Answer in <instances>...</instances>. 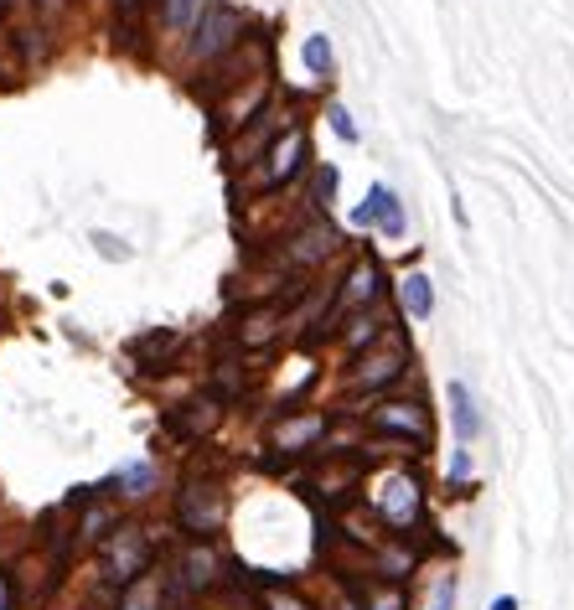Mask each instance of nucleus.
I'll return each instance as SVG.
<instances>
[{
  "label": "nucleus",
  "instance_id": "obj_1",
  "mask_svg": "<svg viewBox=\"0 0 574 610\" xmlns=\"http://www.w3.org/2000/svg\"><path fill=\"white\" fill-rule=\"evenodd\" d=\"M352 223H357V228H383L388 238H399V233H404L399 197L388 192V187H373V192H368V202H362V207L352 212Z\"/></svg>",
  "mask_w": 574,
  "mask_h": 610
},
{
  "label": "nucleus",
  "instance_id": "obj_2",
  "mask_svg": "<svg viewBox=\"0 0 574 610\" xmlns=\"http://www.w3.org/2000/svg\"><path fill=\"white\" fill-rule=\"evenodd\" d=\"M218 523H223V497L218 492H202V486H187V497H181V528L213 533Z\"/></svg>",
  "mask_w": 574,
  "mask_h": 610
},
{
  "label": "nucleus",
  "instance_id": "obj_3",
  "mask_svg": "<svg viewBox=\"0 0 574 610\" xmlns=\"http://www.w3.org/2000/svg\"><path fill=\"white\" fill-rule=\"evenodd\" d=\"M197 26H202V37L192 42L197 57H213V52H223V47L238 37V16H233V11H207Z\"/></svg>",
  "mask_w": 574,
  "mask_h": 610
},
{
  "label": "nucleus",
  "instance_id": "obj_4",
  "mask_svg": "<svg viewBox=\"0 0 574 610\" xmlns=\"http://www.w3.org/2000/svg\"><path fill=\"white\" fill-rule=\"evenodd\" d=\"M383 512H388V523H394V528H409L414 517H419V492H414V481H404V476H394V481H388Z\"/></svg>",
  "mask_w": 574,
  "mask_h": 610
},
{
  "label": "nucleus",
  "instance_id": "obj_5",
  "mask_svg": "<svg viewBox=\"0 0 574 610\" xmlns=\"http://www.w3.org/2000/svg\"><path fill=\"white\" fill-rule=\"evenodd\" d=\"M450 414H456V440L471 445V440L481 435V414H476V404H471V388H466V383H450Z\"/></svg>",
  "mask_w": 574,
  "mask_h": 610
},
{
  "label": "nucleus",
  "instance_id": "obj_6",
  "mask_svg": "<svg viewBox=\"0 0 574 610\" xmlns=\"http://www.w3.org/2000/svg\"><path fill=\"white\" fill-rule=\"evenodd\" d=\"M140 569H145V543H140V533H125V543H114V579L125 585Z\"/></svg>",
  "mask_w": 574,
  "mask_h": 610
},
{
  "label": "nucleus",
  "instance_id": "obj_7",
  "mask_svg": "<svg viewBox=\"0 0 574 610\" xmlns=\"http://www.w3.org/2000/svg\"><path fill=\"white\" fill-rule=\"evenodd\" d=\"M399 295H404V305H409V316H414V321H425V316L435 311V290H430L425 274H409V280L399 285Z\"/></svg>",
  "mask_w": 574,
  "mask_h": 610
},
{
  "label": "nucleus",
  "instance_id": "obj_8",
  "mask_svg": "<svg viewBox=\"0 0 574 610\" xmlns=\"http://www.w3.org/2000/svg\"><path fill=\"white\" fill-rule=\"evenodd\" d=\"M378 424H383V430H399V435H414V440L430 435V424H425V414H419V409H383Z\"/></svg>",
  "mask_w": 574,
  "mask_h": 610
},
{
  "label": "nucleus",
  "instance_id": "obj_9",
  "mask_svg": "<svg viewBox=\"0 0 574 610\" xmlns=\"http://www.w3.org/2000/svg\"><path fill=\"white\" fill-rule=\"evenodd\" d=\"M192 21H202V0H166V26L171 32H187Z\"/></svg>",
  "mask_w": 574,
  "mask_h": 610
},
{
  "label": "nucleus",
  "instance_id": "obj_10",
  "mask_svg": "<svg viewBox=\"0 0 574 610\" xmlns=\"http://www.w3.org/2000/svg\"><path fill=\"white\" fill-rule=\"evenodd\" d=\"M300 150H306V140H300V130H295V135H290V140L275 150V166H269V181H285V176L295 171V156H300Z\"/></svg>",
  "mask_w": 574,
  "mask_h": 610
},
{
  "label": "nucleus",
  "instance_id": "obj_11",
  "mask_svg": "<svg viewBox=\"0 0 574 610\" xmlns=\"http://www.w3.org/2000/svg\"><path fill=\"white\" fill-rule=\"evenodd\" d=\"M300 57H306V68H311L316 78L331 73V42H326V37H306V52H300Z\"/></svg>",
  "mask_w": 574,
  "mask_h": 610
},
{
  "label": "nucleus",
  "instance_id": "obj_12",
  "mask_svg": "<svg viewBox=\"0 0 574 610\" xmlns=\"http://www.w3.org/2000/svg\"><path fill=\"white\" fill-rule=\"evenodd\" d=\"M187 579H192V585H213V554H207V548H192Z\"/></svg>",
  "mask_w": 574,
  "mask_h": 610
},
{
  "label": "nucleus",
  "instance_id": "obj_13",
  "mask_svg": "<svg viewBox=\"0 0 574 610\" xmlns=\"http://www.w3.org/2000/svg\"><path fill=\"white\" fill-rule=\"evenodd\" d=\"M331 125H337V135H342V140H357V125L347 119V109H342V104H331Z\"/></svg>",
  "mask_w": 574,
  "mask_h": 610
},
{
  "label": "nucleus",
  "instance_id": "obj_14",
  "mask_svg": "<svg viewBox=\"0 0 574 610\" xmlns=\"http://www.w3.org/2000/svg\"><path fill=\"white\" fill-rule=\"evenodd\" d=\"M0 610H11V579H6V569H0Z\"/></svg>",
  "mask_w": 574,
  "mask_h": 610
},
{
  "label": "nucleus",
  "instance_id": "obj_15",
  "mask_svg": "<svg viewBox=\"0 0 574 610\" xmlns=\"http://www.w3.org/2000/svg\"><path fill=\"white\" fill-rule=\"evenodd\" d=\"M492 610H518V600H512V595H497V600H492Z\"/></svg>",
  "mask_w": 574,
  "mask_h": 610
},
{
  "label": "nucleus",
  "instance_id": "obj_16",
  "mask_svg": "<svg viewBox=\"0 0 574 610\" xmlns=\"http://www.w3.org/2000/svg\"><path fill=\"white\" fill-rule=\"evenodd\" d=\"M275 610H306V605H295V600H275Z\"/></svg>",
  "mask_w": 574,
  "mask_h": 610
},
{
  "label": "nucleus",
  "instance_id": "obj_17",
  "mask_svg": "<svg viewBox=\"0 0 574 610\" xmlns=\"http://www.w3.org/2000/svg\"><path fill=\"white\" fill-rule=\"evenodd\" d=\"M119 6H125V11H130V6H135V0H119Z\"/></svg>",
  "mask_w": 574,
  "mask_h": 610
},
{
  "label": "nucleus",
  "instance_id": "obj_18",
  "mask_svg": "<svg viewBox=\"0 0 574 610\" xmlns=\"http://www.w3.org/2000/svg\"><path fill=\"white\" fill-rule=\"evenodd\" d=\"M0 6H16V0H0Z\"/></svg>",
  "mask_w": 574,
  "mask_h": 610
}]
</instances>
